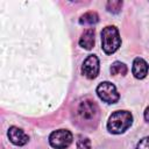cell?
<instances>
[{
  "label": "cell",
  "instance_id": "obj_1",
  "mask_svg": "<svg viewBox=\"0 0 149 149\" xmlns=\"http://www.w3.org/2000/svg\"><path fill=\"white\" fill-rule=\"evenodd\" d=\"M133 122V116L128 111L114 112L107 122V129L113 134H121L127 130Z\"/></svg>",
  "mask_w": 149,
  "mask_h": 149
},
{
  "label": "cell",
  "instance_id": "obj_2",
  "mask_svg": "<svg viewBox=\"0 0 149 149\" xmlns=\"http://www.w3.org/2000/svg\"><path fill=\"white\" fill-rule=\"evenodd\" d=\"M101 45L102 50L111 55L115 52L121 45V38L119 35V30L114 26H107L101 31Z\"/></svg>",
  "mask_w": 149,
  "mask_h": 149
},
{
  "label": "cell",
  "instance_id": "obj_3",
  "mask_svg": "<svg viewBox=\"0 0 149 149\" xmlns=\"http://www.w3.org/2000/svg\"><path fill=\"white\" fill-rule=\"evenodd\" d=\"M72 142V134L68 129H58L50 134L49 143L55 149H65Z\"/></svg>",
  "mask_w": 149,
  "mask_h": 149
},
{
  "label": "cell",
  "instance_id": "obj_4",
  "mask_svg": "<svg viewBox=\"0 0 149 149\" xmlns=\"http://www.w3.org/2000/svg\"><path fill=\"white\" fill-rule=\"evenodd\" d=\"M78 118L81 121H92L97 114H98V106L94 101L90 99H84L78 104L77 111H76Z\"/></svg>",
  "mask_w": 149,
  "mask_h": 149
},
{
  "label": "cell",
  "instance_id": "obj_5",
  "mask_svg": "<svg viewBox=\"0 0 149 149\" xmlns=\"http://www.w3.org/2000/svg\"><path fill=\"white\" fill-rule=\"evenodd\" d=\"M97 93H98L99 98L104 102H107V104H114L120 98V95L116 91V87L109 81H104V83L99 84L97 87Z\"/></svg>",
  "mask_w": 149,
  "mask_h": 149
},
{
  "label": "cell",
  "instance_id": "obj_6",
  "mask_svg": "<svg viewBox=\"0 0 149 149\" xmlns=\"http://www.w3.org/2000/svg\"><path fill=\"white\" fill-rule=\"evenodd\" d=\"M81 72L88 79H93L98 76V73H99V59L95 55L87 56V58L83 63Z\"/></svg>",
  "mask_w": 149,
  "mask_h": 149
},
{
  "label": "cell",
  "instance_id": "obj_7",
  "mask_svg": "<svg viewBox=\"0 0 149 149\" xmlns=\"http://www.w3.org/2000/svg\"><path fill=\"white\" fill-rule=\"evenodd\" d=\"M8 139L15 146H23L28 142V135L17 127H10L8 129Z\"/></svg>",
  "mask_w": 149,
  "mask_h": 149
},
{
  "label": "cell",
  "instance_id": "obj_8",
  "mask_svg": "<svg viewBox=\"0 0 149 149\" xmlns=\"http://www.w3.org/2000/svg\"><path fill=\"white\" fill-rule=\"evenodd\" d=\"M148 69H149L148 63H147L143 58L137 57V58L134 59L132 71H133V74H134L135 78H137V79L144 78V77L148 74Z\"/></svg>",
  "mask_w": 149,
  "mask_h": 149
},
{
  "label": "cell",
  "instance_id": "obj_9",
  "mask_svg": "<svg viewBox=\"0 0 149 149\" xmlns=\"http://www.w3.org/2000/svg\"><path fill=\"white\" fill-rule=\"evenodd\" d=\"M79 45L84 49H87V50L93 48V45H94V30L92 28L86 29L81 34V36L79 38Z\"/></svg>",
  "mask_w": 149,
  "mask_h": 149
},
{
  "label": "cell",
  "instance_id": "obj_10",
  "mask_svg": "<svg viewBox=\"0 0 149 149\" xmlns=\"http://www.w3.org/2000/svg\"><path fill=\"white\" fill-rule=\"evenodd\" d=\"M99 21V16L95 12H87L80 16L79 22L81 24H94Z\"/></svg>",
  "mask_w": 149,
  "mask_h": 149
},
{
  "label": "cell",
  "instance_id": "obj_11",
  "mask_svg": "<svg viewBox=\"0 0 149 149\" xmlns=\"http://www.w3.org/2000/svg\"><path fill=\"white\" fill-rule=\"evenodd\" d=\"M111 73L112 74H121L125 76L127 73V66L121 62H114L111 66Z\"/></svg>",
  "mask_w": 149,
  "mask_h": 149
},
{
  "label": "cell",
  "instance_id": "obj_12",
  "mask_svg": "<svg viewBox=\"0 0 149 149\" xmlns=\"http://www.w3.org/2000/svg\"><path fill=\"white\" fill-rule=\"evenodd\" d=\"M121 7H122V1H120V0H112L106 3L107 10L111 13H119Z\"/></svg>",
  "mask_w": 149,
  "mask_h": 149
},
{
  "label": "cell",
  "instance_id": "obj_13",
  "mask_svg": "<svg viewBox=\"0 0 149 149\" xmlns=\"http://www.w3.org/2000/svg\"><path fill=\"white\" fill-rule=\"evenodd\" d=\"M77 148L78 149H91V142L87 137H80L77 141Z\"/></svg>",
  "mask_w": 149,
  "mask_h": 149
},
{
  "label": "cell",
  "instance_id": "obj_14",
  "mask_svg": "<svg viewBox=\"0 0 149 149\" xmlns=\"http://www.w3.org/2000/svg\"><path fill=\"white\" fill-rule=\"evenodd\" d=\"M136 149H149V136L143 137L136 146Z\"/></svg>",
  "mask_w": 149,
  "mask_h": 149
},
{
  "label": "cell",
  "instance_id": "obj_15",
  "mask_svg": "<svg viewBox=\"0 0 149 149\" xmlns=\"http://www.w3.org/2000/svg\"><path fill=\"white\" fill-rule=\"evenodd\" d=\"M144 119H146V121L149 122V107H147L144 111Z\"/></svg>",
  "mask_w": 149,
  "mask_h": 149
}]
</instances>
